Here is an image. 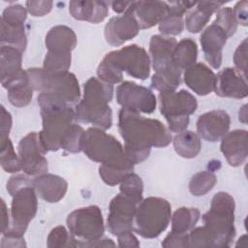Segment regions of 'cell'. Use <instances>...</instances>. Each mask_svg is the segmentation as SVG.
<instances>
[{"instance_id": "obj_1", "label": "cell", "mask_w": 248, "mask_h": 248, "mask_svg": "<svg viewBox=\"0 0 248 248\" xmlns=\"http://www.w3.org/2000/svg\"><path fill=\"white\" fill-rule=\"evenodd\" d=\"M118 131L134 165L147 159L152 147H166L172 140L170 130L161 121L123 108L118 112Z\"/></svg>"}, {"instance_id": "obj_2", "label": "cell", "mask_w": 248, "mask_h": 248, "mask_svg": "<svg viewBox=\"0 0 248 248\" xmlns=\"http://www.w3.org/2000/svg\"><path fill=\"white\" fill-rule=\"evenodd\" d=\"M234 199L226 192H218L210 208L202 215L203 226L189 232V247H230L235 236Z\"/></svg>"}, {"instance_id": "obj_3", "label": "cell", "mask_w": 248, "mask_h": 248, "mask_svg": "<svg viewBox=\"0 0 248 248\" xmlns=\"http://www.w3.org/2000/svg\"><path fill=\"white\" fill-rule=\"evenodd\" d=\"M151 60L146 50L136 45H129L108 52L97 68L101 80L115 84L123 79V72L128 76L144 80L150 75Z\"/></svg>"}, {"instance_id": "obj_4", "label": "cell", "mask_w": 248, "mask_h": 248, "mask_svg": "<svg viewBox=\"0 0 248 248\" xmlns=\"http://www.w3.org/2000/svg\"><path fill=\"white\" fill-rule=\"evenodd\" d=\"M42 116L43 127L39 132V139L44 149L57 151L67 130L75 123L76 111L72 105L45 92L37 98Z\"/></svg>"}, {"instance_id": "obj_5", "label": "cell", "mask_w": 248, "mask_h": 248, "mask_svg": "<svg viewBox=\"0 0 248 248\" xmlns=\"http://www.w3.org/2000/svg\"><path fill=\"white\" fill-rule=\"evenodd\" d=\"M112 96V84L91 77L83 85L81 100L76 105V120L103 130L109 129L112 125V110L108 104Z\"/></svg>"}, {"instance_id": "obj_6", "label": "cell", "mask_w": 248, "mask_h": 248, "mask_svg": "<svg viewBox=\"0 0 248 248\" xmlns=\"http://www.w3.org/2000/svg\"><path fill=\"white\" fill-rule=\"evenodd\" d=\"M81 151L93 162L108 168L134 170V163L125 152L124 146L105 130L91 127L84 131L80 140Z\"/></svg>"}, {"instance_id": "obj_7", "label": "cell", "mask_w": 248, "mask_h": 248, "mask_svg": "<svg viewBox=\"0 0 248 248\" xmlns=\"http://www.w3.org/2000/svg\"><path fill=\"white\" fill-rule=\"evenodd\" d=\"M170 218L171 206L167 200L148 197L138 204L133 231L141 237L155 238L168 228Z\"/></svg>"}, {"instance_id": "obj_8", "label": "cell", "mask_w": 248, "mask_h": 248, "mask_svg": "<svg viewBox=\"0 0 248 248\" xmlns=\"http://www.w3.org/2000/svg\"><path fill=\"white\" fill-rule=\"evenodd\" d=\"M27 73L34 90L51 94L72 106L79 102L80 88L73 73H47L43 68H29Z\"/></svg>"}, {"instance_id": "obj_9", "label": "cell", "mask_w": 248, "mask_h": 248, "mask_svg": "<svg viewBox=\"0 0 248 248\" xmlns=\"http://www.w3.org/2000/svg\"><path fill=\"white\" fill-rule=\"evenodd\" d=\"M160 112L168 122L170 132L180 133L187 129L189 117L198 108L196 97L185 89L161 92L158 96Z\"/></svg>"}, {"instance_id": "obj_10", "label": "cell", "mask_w": 248, "mask_h": 248, "mask_svg": "<svg viewBox=\"0 0 248 248\" xmlns=\"http://www.w3.org/2000/svg\"><path fill=\"white\" fill-rule=\"evenodd\" d=\"M37 193L32 185L24 186L19 189L13 197L10 216L11 222L9 229L2 233L9 236H23L30 221L35 217L38 209Z\"/></svg>"}, {"instance_id": "obj_11", "label": "cell", "mask_w": 248, "mask_h": 248, "mask_svg": "<svg viewBox=\"0 0 248 248\" xmlns=\"http://www.w3.org/2000/svg\"><path fill=\"white\" fill-rule=\"evenodd\" d=\"M66 222L68 230L82 242L98 240L105 232L103 214L97 205L75 209L68 215Z\"/></svg>"}, {"instance_id": "obj_12", "label": "cell", "mask_w": 248, "mask_h": 248, "mask_svg": "<svg viewBox=\"0 0 248 248\" xmlns=\"http://www.w3.org/2000/svg\"><path fill=\"white\" fill-rule=\"evenodd\" d=\"M17 152L21 170L27 175L36 177L47 171V160L44 156L46 151L40 141L38 133L31 132L23 137L18 142Z\"/></svg>"}, {"instance_id": "obj_13", "label": "cell", "mask_w": 248, "mask_h": 248, "mask_svg": "<svg viewBox=\"0 0 248 248\" xmlns=\"http://www.w3.org/2000/svg\"><path fill=\"white\" fill-rule=\"evenodd\" d=\"M116 101L123 108L138 113H152L157 106L156 96L149 88L130 80L118 85Z\"/></svg>"}, {"instance_id": "obj_14", "label": "cell", "mask_w": 248, "mask_h": 248, "mask_svg": "<svg viewBox=\"0 0 248 248\" xmlns=\"http://www.w3.org/2000/svg\"><path fill=\"white\" fill-rule=\"evenodd\" d=\"M139 202L132 198L120 193L116 195L109 203V211L107 226L109 232L118 236L133 232L134 219Z\"/></svg>"}, {"instance_id": "obj_15", "label": "cell", "mask_w": 248, "mask_h": 248, "mask_svg": "<svg viewBox=\"0 0 248 248\" xmlns=\"http://www.w3.org/2000/svg\"><path fill=\"white\" fill-rule=\"evenodd\" d=\"M177 41L170 36L153 35L149 42L151 65L155 73H163L179 69L173 62V51Z\"/></svg>"}, {"instance_id": "obj_16", "label": "cell", "mask_w": 248, "mask_h": 248, "mask_svg": "<svg viewBox=\"0 0 248 248\" xmlns=\"http://www.w3.org/2000/svg\"><path fill=\"white\" fill-rule=\"evenodd\" d=\"M140 31L139 23L129 10L121 16L111 17L105 26V38L108 44L119 46L133 39Z\"/></svg>"}, {"instance_id": "obj_17", "label": "cell", "mask_w": 248, "mask_h": 248, "mask_svg": "<svg viewBox=\"0 0 248 248\" xmlns=\"http://www.w3.org/2000/svg\"><path fill=\"white\" fill-rule=\"evenodd\" d=\"M231 118L227 111L214 109L202 113L197 120V134L207 141L221 140L230 129Z\"/></svg>"}, {"instance_id": "obj_18", "label": "cell", "mask_w": 248, "mask_h": 248, "mask_svg": "<svg viewBox=\"0 0 248 248\" xmlns=\"http://www.w3.org/2000/svg\"><path fill=\"white\" fill-rule=\"evenodd\" d=\"M219 97L244 99L248 95L247 78L235 68L227 67L215 76L214 90Z\"/></svg>"}, {"instance_id": "obj_19", "label": "cell", "mask_w": 248, "mask_h": 248, "mask_svg": "<svg viewBox=\"0 0 248 248\" xmlns=\"http://www.w3.org/2000/svg\"><path fill=\"white\" fill-rule=\"evenodd\" d=\"M248 133L243 129L228 132L222 139L220 150L232 167L241 166L248 155Z\"/></svg>"}, {"instance_id": "obj_20", "label": "cell", "mask_w": 248, "mask_h": 248, "mask_svg": "<svg viewBox=\"0 0 248 248\" xmlns=\"http://www.w3.org/2000/svg\"><path fill=\"white\" fill-rule=\"evenodd\" d=\"M227 35L215 23L207 26L200 36L202 49L207 63L218 69L222 63V50L227 42Z\"/></svg>"}, {"instance_id": "obj_21", "label": "cell", "mask_w": 248, "mask_h": 248, "mask_svg": "<svg viewBox=\"0 0 248 248\" xmlns=\"http://www.w3.org/2000/svg\"><path fill=\"white\" fill-rule=\"evenodd\" d=\"M136 17L140 29H147L159 24L169 12V4L164 1H132L129 9Z\"/></svg>"}, {"instance_id": "obj_22", "label": "cell", "mask_w": 248, "mask_h": 248, "mask_svg": "<svg viewBox=\"0 0 248 248\" xmlns=\"http://www.w3.org/2000/svg\"><path fill=\"white\" fill-rule=\"evenodd\" d=\"M2 86L7 89L9 102L17 108H23L29 105L33 97V91L30 84L27 70H21L15 76L2 80Z\"/></svg>"}, {"instance_id": "obj_23", "label": "cell", "mask_w": 248, "mask_h": 248, "mask_svg": "<svg viewBox=\"0 0 248 248\" xmlns=\"http://www.w3.org/2000/svg\"><path fill=\"white\" fill-rule=\"evenodd\" d=\"M215 74L204 63L196 62L185 69L183 79L185 84L200 96L210 94L214 90Z\"/></svg>"}, {"instance_id": "obj_24", "label": "cell", "mask_w": 248, "mask_h": 248, "mask_svg": "<svg viewBox=\"0 0 248 248\" xmlns=\"http://www.w3.org/2000/svg\"><path fill=\"white\" fill-rule=\"evenodd\" d=\"M33 187L42 200L53 203L65 197L68 183L59 175L46 172L33 178Z\"/></svg>"}, {"instance_id": "obj_25", "label": "cell", "mask_w": 248, "mask_h": 248, "mask_svg": "<svg viewBox=\"0 0 248 248\" xmlns=\"http://www.w3.org/2000/svg\"><path fill=\"white\" fill-rule=\"evenodd\" d=\"M168 4L169 12L167 16L159 22V31L165 36L179 35L184 29L183 15L196 6L197 2L172 1L168 2Z\"/></svg>"}, {"instance_id": "obj_26", "label": "cell", "mask_w": 248, "mask_h": 248, "mask_svg": "<svg viewBox=\"0 0 248 248\" xmlns=\"http://www.w3.org/2000/svg\"><path fill=\"white\" fill-rule=\"evenodd\" d=\"M69 13L78 20L99 23L108 16V5L105 1H71Z\"/></svg>"}, {"instance_id": "obj_27", "label": "cell", "mask_w": 248, "mask_h": 248, "mask_svg": "<svg viewBox=\"0 0 248 248\" xmlns=\"http://www.w3.org/2000/svg\"><path fill=\"white\" fill-rule=\"evenodd\" d=\"M45 44L48 52L71 53L77 46V36L69 26L56 25L46 33Z\"/></svg>"}, {"instance_id": "obj_28", "label": "cell", "mask_w": 248, "mask_h": 248, "mask_svg": "<svg viewBox=\"0 0 248 248\" xmlns=\"http://www.w3.org/2000/svg\"><path fill=\"white\" fill-rule=\"evenodd\" d=\"M224 2L216 1H202L197 2L196 8L191 10L185 16L184 24L190 33H199L209 21L211 16L216 13Z\"/></svg>"}, {"instance_id": "obj_29", "label": "cell", "mask_w": 248, "mask_h": 248, "mask_svg": "<svg viewBox=\"0 0 248 248\" xmlns=\"http://www.w3.org/2000/svg\"><path fill=\"white\" fill-rule=\"evenodd\" d=\"M172 144L175 152L186 159L196 157L202 148L200 136L191 130L177 133L172 140Z\"/></svg>"}, {"instance_id": "obj_30", "label": "cell", "mask_w": 248, "mask_h": 248, "mask_svg": "<svg viewBox=\"0 0 248 248\" xmlns=\"http://www.w3.org/2000/svg\"><path fill=\"white\" fill-rule=\"evenodd\" d=\"M22 51L19 49L10 46H1L0 47V72H1V81L5 80L19 71L22 70Z\"/></svg>"}, {"instance_id": "obj_31", "label": "cell", "mask_w": 248, "mask_h": 248, "mask_svg": "<svg viewBox=\"0 0 248 248\" xmlns=\"http://www.w3.org/2000/svg\"><path fill=\"white\" fill-rule=\"evenodd\" d=\"M198 57V46L197 43L191 38H184L176 44L173 51V62L182 71L197 61Z\"/></svg>"}, {"instance_id": "obj_32", "label": "cell", "mask_w": 248, "mask_h": 248, "mask_svg": "<svg viewBox=\"0 0 248 248\" xmlns=\"http://www.w3.org/2000/svg\"><path fill=\"white\" fill-rule=\"evenodd\" d=\"M200 210L196 207L182 206L171 216V231L179 233H189L200 219Z\"/></svg>"}, {"instance_id": "obj_33", "label": "cell", "mask_w": 248, "mask_h": 248, "mask_svg": "<svg viewBox=\"0 0 248 248\" xmlns=\"http://www.w3.org/2000/svg\"><path fill=\"white\" fill-rule=\"evenodd\" d=\"M1 46H14L24 52L27 45V37L24 26H10L1 22Z\"/></svg>"}, {"instance_id": "obj_34", "label": "cell", "mask_w": 248, "mask_h": 248, "mask_svg": "<svg viewBox=\"0 0 248 248\" xmlns=\"http://www.w3.org/2000/svg\"><path fill=\"white\" fill-rule=\"evenodd\" d=\"M217 182L216 175L209 170H202L195 173L189 182V191L196 197L206 195L213 189Z\"/></svg>"}, {"instance_id": "obj_35", "label": "cell", "mask_w": 248, "mask_h": 248, "mask_svg": "<svg viewBox=\"0 0 248 248\" xmlns=\"http://www.w3.org/2000/svg\"><path fill=\"white\" fill-rule=\"evenodd\" d=\"M46 246L49 248L78 247V238L64 226L54 227L47 235Z\"/></svg>"}, {"instance_id": "obj_36", "label": "cell", "mask_w": 248, "mask_h": 248, "mask_svg": "<svg viewBox=\"0 0 248 248\" xmlns=\"http://www.w3.org/2000/svg\"><path fill=\"white\" fill-rule=\"evenodd\" d=\"M181 83V70L167 72V73H155L151 78V85L154 89L161 92L175 91Z\"/></svg>"}, {"instance_id": "obj_37", "label": "cell", "mask_w": 248, "mask_h": 248, "mask_svg": "<svg viewBox=\"0 0 248 248\" xmlns=\"http://www.w3.org/2000/svg\"><path fill=\"white\" fill-rule=\"evenodd\" d=\"M1 154H0V164L2 169L6 172H18L21 170L20 161L18 154L16 153L14 145L10 139H8L4 143L0 144Z\"/></svg>"}, {"instance_id": "obj_38", "label": "cell", "mask_w": 248, "mask_h": 248, "mask_svg": "<svg viewBox=\"0 0 248 248\" xmlns=\"http://www.w3.org/2000/svg\"><path fill=\"white\" fill-rule=\"evenodd\" d=\"M71 53H53L47 51L44 59L43 69L47 73L68 72L71 66Z\"/></svg>"}, {"instance_id": "obj_39", "label": "cell", "mask_w": 248, "mask_h": 248, "mask_svg": "<svg viewBox=\"0 0 248 248\" xmlns=\"http://www.w3.org/2000/svg\"><path fill=\"white\" fill-rule=\"evenodd\" d=\"M83 133V128L78 123H74L64 134L60 142V148L71 153H78L81 151L80 140Z\"/></svg>"}, {"instance_id": "obj_40", "label": "cell", "mask_w": 248, "mask_h": 248, "mask_svg": "<svg viewBox=\"0 0 248 248\" xmlns=\"http://www.w3.org/2000/svg\"><path fill=\"white\" fill-rule=\"evenodd\" d=\"M120 193L132 198L139 203L142 201V192H143V183L141 178L132 172L127 175L123 181L120 183Z\"/></svg>"}, {"instance_id": "obj_41", "label": "cell", "mask_w": 248, "mask_h": 248, "mask_svg": "<svg viewBox=\"0 0 248 248\" xmlns=\"http://www.w3.org/2000/svg\"><path fill=\"white\" fill-rule=\"evenodd\" d=\"M27 18V10L22 5L13 4L5 8L2 13L1 22L10 26H24Z\"/></svg>"}, {"instance_id": "obj_42", "label": "cell", "mask_w": 248, "mask_h": 248, "mask_svg": "<svg viewBox=\"0 0 248 248\" xmlns=\"http://www.w3.org/2000/svg\"><path fill=\"white\" fill-rule=\"evenodd\" d=\"M213 23L222 28L228 38L232 36L237 29V22L231 7L220 8L216 12V18Z\"/></svg>"}, {"instance_id": "obj_43", "label": "cell", "mask_w": 248, "mask_h": 248, "mask_svg": "<svg viewBox=\"0 0 248 248\" xmlns=\"http://www.w3.org/2000/svg\"><path fill=\"white\" fill-rule=\"evenodd\" d=\"M132 172L133 171H129L125 170L105 167L103 165H100L99 167V175L101 179L109 186H115L116 184L121 183L123 179Z\"/></svg>"}, {"instance_id": "obj_44", "label": "cell", "mask_w": 248, "mask_h": 248, "mask_svg": "<svg viewBox=\"0 0 248 248\" xmlns=\"http://www.w3.org/2000/svg\"><path fill=\"white\" fill-rule=\"evenodd\" d=\"M234 68L245 78H247V38L236 47L233 54Z\"/></svg>"}, {"instance_id": "obj_45", "label": "cell", "mask_w": 248, "mask_h": 248, "mask_svg": "<svg viewBox=\"0 0 248 248\" xmlns=\"http://www.w3.org/2000/svg\"><path fill=\"white\" fill-rule=\"evenodd\" d=\"M33 178L32 176L27 175L26 173H18L10 177L7 182V191L11 196H14L16 192L21 189L24 186L32 185L33 186Z\"/></svg>"}, {"instance_id": "obj_46", "label": "cell", "mask_w": 248, "mask_h": 248, "mask_svg": "<svg viewBox=\"0 0 248 248\" xmlns=\"http://www.w3.org/2000/svg\"><path fill=\"white\" fill-rule=\"evenodd\" d=\"M162 246L166 248L189 247V233H179L170 231L164 238Z\"/></svg>"}, {"instance_id": "obj_47", "label": "cell", "mask_w": 248, "mask_h": 248, "mask_svg": "<svg viewBox=\"0 0 248 248\" xmlns=\"http://www.w3.org/2000/svg\"><path fill=\"white\" fill-rule=\"evenodd\" d=\"M51 1H26L25 8L33 16H44L52 9Z\"/></svg>"}, {"instance_id": "obj_48", "label": "cell", "mask_w": 248, "mask_h": 248, "mask_svg": "<svg viewBox=\"0 0 248 248\" xmlns=\"http://www.w3.org/2000/svg\"><path fill=\"white\" fill-rule=\"evenodd\" d=\"M12 115L5 108L4 106H1V142L4 143L9 139V134L12 128Z\"/></svg>"}, {"instance_id": "obj_49", "label": "cell", "mask_w": 248, "mask_h": 248, "mask_svg": "<svg viewBox=\"0 0 248 248\" xmlns=\"http://www.w3.org/2000/svg\"><path fill=\"white\" fill-rule=\"evenodd\" d=\"M247 1H239L235 4L232 9L233 16L236 19L237 24H241L243 26L247 25Z\"/></svg>"}, {"instance_id": "obj_50", "label": "cell", "mask_w": 248, "mask_h": 248, "mask_svg": "<svg viewBox=\"0 0 248 248\" xmlns=\"http://www.w3.org/2000/svg\"><path fill=\"white\" fill-rule=\"evenodd\" d=\"M118 238V245L120 247H140V241L133 233V232H129L117 236Z\"/></svg>"}, {"instance_id": "obj_51", "label": "cell", "mask_w": 248, "mask_h": 248, "mask_svg": "<svg viewBox=\"0 0 248 248\" xmlns=\"http://www.w3.org/2000/svg\"><path fill=\"white\" fill-rule=\"evenodd\" d=\"M2 247H25L26 243L24 241L23 236L16 237V236H9V235H3L2 241H1Z\"/></svg>"}, {"instance_id": "obj_52", "label": "cell", "mask_w": 248, "mask_h": 248, "mask_svg": "<svg viewBox=\"0 0 248 248\" xmlns=\"http://www.w3.org/2000/svg\"><path fill=\"white\" fill-rule=\"evenodd\" d=\"M107 246H115V243L110 238H100L94 241L82 242L78 240V247H107Z\"/></svg>"}, {"instance_id": "obj_53", "label": "cell", "mask_w": 248, "mask_h": 248, "mask_svg": "<svg viewBox=\"0 0 248 248\" xmlns=\"http://www.w3.org/2000/svg\"><path fill=\"white\" fill-rule=\"evenodd\" d=\"M1 204H2V210H1V214H2V226H1V232L2 233H4L10 227V222H11V216H10V212L7 208L6 202L5 201L2 199L1 200Z\"/></svg>"}, {"instance_id": "obj_54", "label": "cell", "mask_w": 248, "mask_h": 248, "mask_svg": "<svg viewBox=\"0 0 248 248\" xmlns=\"http://www.w3.org/2000/svg\"><path fill=\"white\" fill-rule=\"evenodd\" d=\"M132 1H114L111 3V8L118 14H125L129 11Z\"/></svg>"}, {"instance_id": "obj_55", "label": "cell", "mask_w": 248, "mask_h": 248, "mask_svg": "<svg viewBox=\"0 0 248 248\" xmlns=\"http://www.w3.org/2000/svg\"><path fill=\"white\" fill-rule=\"evenodd\" d=\"M238 118L242 123L244 124L247 123V105H243L240 108L238 111Z\"/></svg>"}]
</instances>
